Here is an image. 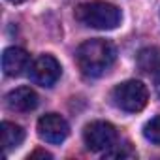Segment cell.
Masks as SVG:
<instances>
[{
    "instance_id": "obj_1",
    "label": "cell",
    "mask_w": 160,
    "mask_h": 160,
    "mask_svg": "<svg viewBox=\"0 0 160 160\" xmlns=\"http://www.w3.org/2000/svg\"><path fill=\"white\" fill-rule=\"evenodd\" d=\"M117 49L111 42L102 38H92L81 43L75 51L77 66L87 77H100L104 75L115 62Z\"/></svg>"
},
{
    "instance_id": "obj_2",
    "label": "cell",
    "mask_w": 160,
    "mask_h": 160,
    "mask_svg": "<svg viewBox=\"0 0 160 160\" xmlns=\"http://www.w3.org/2000/svg\"><path fill=\"white\" fill-rule=\"evenodd\" d=\"M75 19L89 28L113 30L121 23V10L109 2L92 0V2H85L81 6H77Z\"/></svg>"
},
{
    "instance_id": "obj_3",
    "label": "cell",
    "mask_w": 160,
    "mask_h": 160,
    "mask_svg": "<svg viewBox=\"0 0 160 160\" xmlns=\"http://www.w3.org/2000/svg\"><path fill=\"white\" fill-rule=\"evenodd\" d=\"M111 100L119 109H122L126 113H138L147 106L149 91L141 81L130 79V81H124L113 89Z\"/></svg>"
},
{
    "instance_id": "obj_4",
    "label": "cell",
    "mask_w": 160,
    "mask_h": 160,
    "mask_svg": "<svg viewBox=\"0 0 160 160\" xmlns=\"http://www.w3.org/2000/svg\"><path fill=\"white\" fill-rule=\"evenodd\" d=\"M83 141L89 151L94 152H106L117 143V130L111 122L106 121H94L89 122L83 130Z\"/></svg>"
},
{
    "instance_id": "obj_5",
    "label": "cell",
    "mask_w": 160,
    "mask_h": 160,
    "mask_svg": "<svg viewBox=\"0 0 160 160\" xmlns=\"http://www.w3.org/2000/svg\"><path fill=\"white\" fill-rule=\"evenodd\" d=\"M60 73V62L53 55H42L30 64V79L42 87H53L58 81Z\"/></svg>"
},
{
    "instance_id": "obj_6",
    "label": "cell",
    "mask_w": 160,
    "mask_h": 160,
    "mask_svg": "<svg viewBox=\"0 0 160 160\" xmlns=\"http://www.w3.org/2000/svg\"><path fill=\"white\" fill-rule=\"evenodd\" d=\"M70 134V126L58 113H47L38 121V136L47 143H62Z\"/></svg>"
},
{
    "instance_id": "obj_7",
    "label": "cell",
    "mask_w": 160,
    "mask_h": 160,
    "mask_svg": "<svg viewBox=\"0 0 160 160\" xmlns=\"http://www.w3.org/2000/svg\"><path fill=\"white\" fill-rule=\"evenodd\" d=\"M30 64V57L23 47H8L2 53V70L10 77H19Z\"/></svg>"
},
{
    "instance_id": "obj_8",
    "label": "cell",
    "mask_w": 160,
    "mask_h": 160,
    "mask_svg": "<svg viewBox=\"0 0 160 160\" xmlns=\"http://www.w3.org/2000/svg\"><path fill=\"white\" fill-rule=\"evenodd\" d=\"M6 106L17 113H28L38 106V94L30 87H17L6 94Z\"/></svg>"
},
{
    "instance_id": "obj_9",
    "label": "cell",
    "mask_w": 160,
    "mask_h": 160,
    "mask_svg": "<svg viewBox=\"0 0 160 160\" xmlns=\"http://www.w3.org/2000/svg\"><path fill=\"white\" fill-rule=\"evenodd\" d=\"M136 64L143 73L156 79L160 75V47H145V49H141L138 53V57H136Z\"/></svg>"
},
{
    "instance_id": "obj_10",
    "label": "cell",
    "mask_w": 160,
    "mask_h": 160,
    "mask_svg": "<svg viewBox=\"0 0 160 160\" xmlns=\"http://www.w3.org/2000/svg\"><path fill=\"white\" fill-rule=\"evenodd\" d=\"M25 139V130L15 124V122H10V121H4L2 122V145H4V151L6 154L13 149H17Z\"/></svg>"
},
{
    "instance_id": "obj_11",
    "label": "cell",
    "mask_w": 160,
    "mask_h": 160,
    "mask_svg": "<svg viewBox=\"0 0 160 160\" xmlns=\"http://www.w3.org/2000/svg\"><path fill=\"white\" fill-rule=\"evenodd\" d=\"M143 136L154 143V145H160V115L152 117L145 126H143Z\"/></svg>"
},
{
    "instance_id": "obj_12",
    "label": "cell",
    "mask_w": 160,
    "mask_h": 160,
    "mask_svg": "<svg viewBox=\"0 0 160 160\" xmlns=\"http://www.w3.org/2000/svg\"><path fill=\"white\" fill-rule=\"evenodd\" d=\"M104 156H106V158H122V160H124V158H136V151H134L128 143H124V145H121V147L115 143L111 149H108V151L104 152Z\"/></svg>"
},
{
    "instance_id": "obj_13",
    "label": "cell",
    "mask_w": 160,
    "mask_h": 160,
    "mask_svg": "<svg viewBox=\"0 0 160 160\" xmlns=\"http://www.w3.org/2000/svg\"><path fill=\"white\" fill-rule=\"evenodd\" d=\"M34 158H51V154L45 151H34L32 154H28V160H34Z\"/></svg>"
},
{
    "instance_id": "obj_14",
    "label": "cell",
    "mask_w": 160,
    "mask_h": 160,
    "mask_svg": "<svg viewBox=\"0 0 160 160\" xmlns=\"http://www.w3.org/2000/svg\"><path fill=\"white\" fill-rule=\"evenodd\" d=\"M154 81H156V92H158V96H160V75L154 79Z\"/></svg>"
},
{
    "instance_id": "obj_15",
    "label": "cell",
    "mask_w": 160,
    "mask_h": 160,
    "mask_svg": "<svg viewBox=\"0 0 160 160\" xmlns=\"http://www.w3.org/2000/svg\"><path fill=\"white\" fill-rule=\"evenodd\" d=\"M8 2H12V4H21V2H25V0H8Z\"/></svg>"
}]
</instances>
